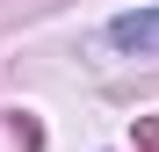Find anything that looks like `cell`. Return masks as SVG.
I'll use <instances>...</instances> for the list:
<instances>
[{
	"label": "cell",
	"instance_id": "cell-1",
	"mask_svg": "<svg viewBox=\"0 0 159 152\" xmlns=\"http://www.w3.org/2000/svg\"><path fill=\"white\" fill-rule=\"evenodd\" d=\"M109 44L130 51V58H152V51H159V7H130V15H116V22H109Z\"/></svg>",
	"mask_w": 159,
	"mask_h": 152
},
{
	"label": "cell",
	"instance_id": "cell-2",
	"mask_svg": "<svg viewBox=\"0 0 159 152\" xmlns=\"http://www.w3.org/2000/svg\"><path fill=\"white\" fill-rule=\"evenodd\" d=\"M138 145H145V152H159V123H138Z\"/></svg>",
	"mask_w": 159,
	"mask_h": 152
}]
</instances>
